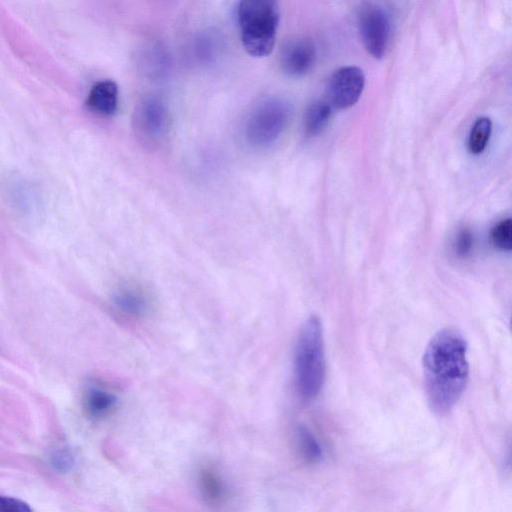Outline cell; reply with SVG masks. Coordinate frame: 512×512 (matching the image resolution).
<instances>
[{"mask_svg": "<svg viewBox=\"0 0 512 512\" xmlns=\"http://www.w3.org/2000/svg\"><path fill=\"white\" fill-rule=\"evenodd\" d=\"M424 386L430 408L449 413L462 396L469 377L467 342L456 329L438 331L423 355Z\"/></svg>", "mask_w": 512, "mask_h": 512, "instance_id": "obj_1", "label": "cell"}, {"mask_svg": "<svg viewBox=\"0 0 512 512\" xmlns=\"http://www.w3.org/2000/svg\"><path fill=\"white\" fill-rule=\"evenodd\" d=\"M293 360L297 392L305 401H311L321 392L326 377L323 327L318 316L311 315L302 324Z\"/></svg>", "mask_w": 512, "mask_h": 512, "instance_id": "obj_2", "label": "cell"}, {"mask_svg": "<svg viewBox=\"0 0 512 512\" xmlns=\"http://www.w3.org/2000/svg\"><path fill=\"white\" fill-rule=\"evenodd\" d=\"M280 19L278 0H239L237 23L246 52L264 57L274 47Z\"/></svg>", "mask_w": 512, "mask_h": 512, "instance_id": "obj_3", "label": "cell"}, {"mask_svg": "<svg viewBox=\"0 0 512 512\" xmlns=\"http://www.w3.org/2000/svg\"><path fill=\"white\" fill-rule=\"evenodd\" d=\"M291 117V106L283 98L268 97L257 103L249 113L244 135L253 147L273 144L285 130Z\"/></svg>", "mask_w": 512, "mask_h": 512, "instance_id": "obj_4", "label": "cell"}, {"mask_svg": "<svg viewBox=\"0 0 512 512\" xmlns=\"http://www.w3.org/2000/svg\"><path fill=\"white\" fill-rule=\"evenodd\" d=\"M358 26L367 52L376 59L382 58L386 53L391 32L386 11L376 4H366L360 11Z\"/></svg>", "mask_w": 512, "mask_h": 512, "instance_id": "obj_5", "label": "cell"}, {"mask_svg": "<svg viewBox=\"0 0 512 512\" xmlns=\"http://www.w3.org/2000/svg\"><path fill=\"white\" fill-rule=\"evenodd\" d=\"M134 126L142 139L161 140L170 126V114L164 101L157 96L142 99L134 112Z\"/></svg>", "mask_w": 512, "mask_h": 512, "instance_id": "obj_6", "label": "cell"}, {"mask_svg": "<svg viewBox=\"0 0 512 512\" xmlns=\"http://www.w3.org/2000/svg\"><path fill=\"white\" fill-rule=\"evenodd\" d=\"M365 85V76L357 66H344L337 69L327 85L329 104L336 109H347L360 98Z\"/></svg>", "mask_w": 512, "mask_h": 512, "instance_id": "obj_7", "label": "cell"}, {"mask_svg": "<svg viewBox=\"0 0 512 512\" xmlns=\"http://www.w3.org/2000/svg\"><path fill=\"white\" fill-rule=\"evenodd\" d=\"M316 60L314 43L307 38L287 42L280 53V65L289 76L300 77L311 70Z\"/></svg>", "mask_w": 512, "mask_h": 512, "instance_id": "obj_8", "label": "cell"}, {"mask_svg": "<svg viewBox=\"0 0 512 512\" xmlns=\"http://www.w3.org/2000/svg\"><path fill=\"white\" fill-rule=\"evenodd\" d=\"M87 107L100 115H113L118 107V86L109 79L96 82L90 89Z\"/></svg>", "mask_w": 512, "mask_h": 512, "instance_id": "obj_9", "label": "cell"}, {"mask_svg": "<svg viewBox=\"0 0 512 512\" xmlns=\"http://www.w3.org/2000/svg\"><path fill=\"white\" fill-rule=\"evenodd\" d=\"M202 497L210 504H220L227 496V486L222 476L213 468L203 467L197 476Z\"/></svg>", "mask_w": 512, "mask_h": 512, "instance_id": "obj_10", "label": "cell"}, {"mask_svg": "<svg viewBox=\"0 0 512 512\" xmlns=\"http://www.w3.org/2000/svg\"><path fill=\"white\" fill-rule=\"evenodd\" d=\"M113 303L119 311L134 318L146 315L149 309L147 297L134 288L118 290L113 296Z\"/></svg>", "mask_w": 512, "mask_h": 512, "instance_id": "obj_11", "label": "cell"}, {"mask_svg": "<svg viewBox=\"0 0 512 512\" xmlns=\"http://www.w3.org/2000/svg\"><path fill=\"white\" fill-rule=\"evenodd\" d=\"M117 396L100 387H91L85 395L84 403L88 414L94 418L108 415L117 405Z\"/></svg>", "mask_w": 512, "mask_h": 512, "instance_id": "obj_12", "label": "cell"}, {"mask_svg": "<svg viewBox=\"0 0 512 512\" xmlns=\"http://www.w3.org/2000/svg\"><path fill=\"white\" fill-rule=\"evenodd\" d=\"M296 441L302 457L309 463H317L323 457V450L314 434L305 425L296 427Z\"/></svg>", "mask_w": 512, "mask_h": 512, "instance_id": "obj_13", "label": "cell"}, {"mask_svg": "<svg viewBox=\"0 0 512 512\" xmlns=\"http://www.w3.org/2000/svg\"><path fill=\"white\" fill-rule=\"evenodd\" d=\"M331 115V105L324 101L313 103L305 114V131L308 135L318 134L327 125Z\"/></svg>", "mask_w": 512, "mask_h": 512, "instance_id": "obj_14", "label": "cell"}, {"mask_svg": "<svg viewBox=\"0 0 512 512\" xmlns=\"http://www.w3.org/2000/svg\"><path fill=\"white\" fill-rule=\"evenodd\" d=\"M492 131V122L487 117L478 118L469 134L468 148L473 154L482 153L489 141Z\"/></svg>", "mask_w": 512, "mask_h": 512, "instance_id": "obj_15", "label": "cell"}, {"mask_svg": "<svg viewBox=\"0 0 512 512\" xmlns=\"http://www.w3.org/2000/svg\"><path fill=\"white\" fill-rule=\"evenodd\" d=\"M512 221L510 218L500 221L491 231V240L495 247L509 251L512 248Z\"/></svg>", "mask_w": 512, "mask_h": 512, "instance_id": "obj_16", "label": "cell"}, {"mask_svg": "<svg viewBox=\"0 0 512 512\" xmlns=\"http://www.w3.org/2000/svg\"><path fill=\"white\" fill-rule=\"evenodd\" d=\"M73 465L74 457L69 450L61 449L51 456V466L58 472L66 473L72 469Z\"/></svg>", "mask_w": 512, "mask_h": 512, "instance_id": "obj_17", "label": "cell"}, {"mask_svg": "<svg viewBox=\"0 0 512 512\" xmlns=\"http://www.w3.org/2000/svg\"><path fill=\"white\" fill-rule=\"evenodd\" d=\"M31 507L24 501L0 495V512H31Z\"/></svg>", "mask_w": 512, "mask_h": 512, "instance_id": "obj_18", "label": "cell"}, {"mask_svg": "<svg viewBox=\"0 0 512 512\" xmlns=\"http://www.w3.org/2000/svg\"><path fill=\"white\" fill-rule=\"evenodd\" d=\"M473 246V236L468 229H462L456 238L455 250L459 256L465 257L468 255Z\"/></svg>", "mask_w": 512, "mask_h": 512, "instance_id": "obj_19", "label": "cell"}]
</instances>
